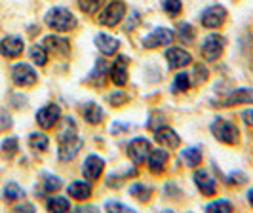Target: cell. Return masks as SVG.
Returning <instances> with one entry per match:
<instances>
[{"label": "cell", "instance_id": "obj_45", "mask_svg": "<svg viewBox=\"0 0 253 213\" xmlns=\"http://www.w3.org/2000/svg\"><path fill=\"white\" fill-rule=\"evenodd\" d=\"M248 200H250V204L253 206V188H250V192H248Z\"/></svg>", "mask_w": 253, "mask_h": 213}, {"label": "cell", "instance_id": "obj_44", "mask_svg": "<svg viewBox=\"0 0 253 213\" xmlns=\"http://www.w3.org/2000/svg\"><path fill=\"white\" fill-rule=\"evenodd\" d=\"M124 129H127V126H120V124H114L113 126L114 133H120V131H124Z\"/></svg>", "mask_w": 253, "mask_h": 213}, {"label": "cell", "instance_id": "obj_30", "mask_svg": "<svg viewBox=\"0 0 253 213\" xmlns=\"http://www.w3.org/2000/svg\"><path fill=\"white\" fill-rule=\"evenodd\" d=\"M190 86V78L187 73H179V75H175V78H173V84H171V89L175 91V93H181V91H187Z\"/></svg>", "mask_w": 253, "mask_h": 213}, {"label": "cell", "instance_id": "obj_27", "mask_svg": "<svg viewBox=\"0 0 253 213\" xmlns=\"http://www.w3.org/2000/svg\"><path fill=\"white\" fill-rule=\"evenodd\" d=\"M151 187H147V185H143V183H135V185H131L129 188V194L131 196H135L139 202H147L151 198Z\"/></svg>", "mask_w": 253, "mask_h": 213}, {"label": "cell", "instance_id": "obj_6", "mask_svg": "<svg viewBox=\"0 0 253 213\" xmlns=\"http://www.w3.org/2000/svg\"><path fill=\"white\" fill-rule=\"evenodd\" d=\"M124 13H126V6H124V2H120V0H114L111 2L101 13H99V23L101 25H107V27H114L116 23H120L122 21V17H124Z\"/></svg>", "mask_w": 253, "mask_h": 213}, {"label": "cell", "instance_id": "obj_8", "mask_svg": "<svg viewBox=\"0 0 253 213\" xmlns=\"http://www.w3.org/2000/svg\"><path fill=\"white\" fill-rule=\"evenodd\" d=\"M59 116H61V109L55 103H48L37 113V124L42 129H50L59 122Z\"/></svg>", "mask_w": 253, "mask_h": 213}, {"label": "cell", "instance_id": "obj_34", "mask_svg": "<svg viewBox=\"0 0 253 213\" xmlns=\"http://www.w3.org/2000/svg\"><path fill=\"white\" fill-rule=\"evenodd\" d=\"M162 8L168 15H177L181 12V0H162Z\"/></svg>", "mask_w": 253, "mask_h": 213}, {"label": "cell", "instance_id": "obj_14", "mask_svg": "<svg viewBox=\"0 0 253 213\" xmlns=\"http://www.w3.org/2000/svg\"><path fill=\"white\" fill-rule=\"evenodd\" d=\"M44 48L50 50L51 53L59 55V57H67L71 53V44L67 38H59V37H46L44 38Z\"/></svg>", "mask_w": 253, "mask_h": 213}, {"label": "cell", "instance_id": "obj_12", "mask_svg": "<svg viewBox=\"0 0 253 213\" xmlns=\"http://www.w3.org/2000/svg\"><path fill=\"white\" fill-rule=\"evenodd\" d=\"M103 168H105V162H103L99 156L95 154H89L88 158L84 160V166H82V173L88 181H95L101 175Z\"/></svg>", "mask_w": 253, "mask_h": 213}, {"label": "cell", "instance_id": "obj_26", "mask_svg": "<svg viewBox=\"0 0 253 213\" xmlns=\"http://www.w3.org/2000/svg\"><path fill=\"white\" fill-rule=\"evenodd\" d=\"M29 145H31V149H35V151H46L48 145H50V141H48V135L35 131V133L29 135Z\"/></svg>", "mask_w": 253, "mask_h": 213}, {"label": "cell", "instance_id": "obj_28", "mask_svg": "<svg viewBox=\"0 0 253 213\" xmlns=\"http://www.w3.org/2000/svg\"><path fill=\"white\" fill-rule=\"evenodd\" d=\"M17 137H8L2 141V145H0V152H2V156L4 158H12L13 154L17 152Z\"/></svg>", "mask_w": 253, "mask_h": 213}, {"label": "cell", "instance_id": "obj_24", "mask_svg": "<svg viewBox=\"0 0 253 213\" xmlns=\"http://www.w3.org/2000/svg\"><path fill=\"white\" fill-rule=\"evenodd\" d=\"M46 208H48V212L65 213L71 210V202L67 200L65 196H51L50 200L46 202Z\"/></svg>", "mask_w": 253, "mask_h": 213}, {"label": "cell", "instance_id": "obj_42", "mask_svg": "<svg viewBox=\"0 0 253 213\" xmlns=\"http://www.w3.org/2000/svg\"><path fill=\"white\" fill-rule=\"evenodd\" d=\"M242 120H244L246 124L253 126V109H248V111H244V113H242Z\"/></svg>", "mask_w": 253, "mask_h": 213}, {"label": "cell", "instance_id": "obj_25", "mask_svg": "<svg viewBox=\"0 0 253 213\" xmlns=\"http://www.w3.org/2000/svg\"><path fill=\"white\" fill-rule=\"evenodd\" d=\"M2 196H4V200H6V202H15V200H19V198H23V196H25V190L19 187L17 183L10 181V183L4 187Z\"/></svg>", "mask_w": 253, "mask_h": 213}, {"label": "cell", "instance_id": "obj_16", "mask_svg": "<svg viewBox=\"0 0 253 213\" xmlns=\"http://www.w3.org/2000/svg\"><path fill=\"white\" fill-rule=\"evenodd\" d=\"M23 51V40L19 37H6L0 42V53L4 57H17Z\"/></svg>", "mask_w": 253, "mask_h": 213}, {"label": "cell", "instance_id": "obj_20", "mask_svg": "<svg viewBox=\"0 0 253 213\" xmlns=\"http://www.w3.org/2000/svg\"><path fill=\"white\" fill-rule=\"evenodd\" d=\"M95 44H97V48H99L103 55H114L118 46H120V42L116 38L111 37V35H105V33L95 37Z\"/></svg>", "mask_w": 253, "mask_h": 213}, {"label": "cell", "instance_id": "obj_38", "mask_svg": "<svg viewBox=\"0 0 253 213\" xmlns=\"http://www.w3.org/2000/svg\"><path fill=\"white\" fill-rule=\"evenodd\" d=\"M246 181H248V175H246L244 171H234V173L228 175V183H230V185H242V183H246Z\"/></svg>", "mask_w": 253, "mask_h": 213}, {"label": "cell", "instance_id": "obj_7", "mask_svg": "<svg viewBox=\"0 0 253 213\" xmlns=\"http://www.w3.org/2000/svg\"><path fill=\"white\" fill-rule=\"evenodd\" d=\"M149 152H151L149 139L137 137L127 145V156L131 158V162L135 164V166H143L145 160H147V156H149Z\"/></svg>", "mask_w": 253, "mask_h": 213}, {"label": "cell", "instance_id": "obj_21", "mask_svg": "<svg viewBox=\"0 0 253 213\" xmlns=\"http://www.w3.org/2000/svg\"><path fill=\"white\" fill-rule=\"evenodd\" d=\"M67 190H69V196L78 202L88 200L89 196H91V187H89L88 183H84V181H75V183H71Z\"/></svg>", "mask_w": 253, "mask_h": 213}, {"label": "cell", "instance_id": "obj_35", "mask_svg": "<svg viewBox=\"0 0 253 213\" xmlns=\"http://www.w3.org/2000/svg\"><path fill=\"white\" fill-rule=\"evenodd\" d=\"M99 4H101V0H78L80 10L86 13H95L99 10Z\"/></svg>", "mask_w": 253, "mask_h": 213}, {"label": "cell", "instance_id": "obj_4", "mask_svg": "<svg viewBox=\"0 0 253 213\" xmlns=\"http://www.w3.org/2000/svg\"><path fill=\"white\" fill-rule=\"evenodd\" d=\"M223 50H225V38L221 37V35H215V33L213 35H208V37L204 38L202 48H200L202 57L206 61H215V59H219Z\"/></svg>", "mask_w": 253, "mask_h": 213}, {"label": "cell", "instance_id": "obj_3", "mask_svg": "<svg viewBox=\"0 0 253 213\" xmlns=\"http://www.w3.org/2000/svg\"><path fill=\"white\" fill-rule=\"evenodd\" d=\"M211 133L215 135L217 141H221L225 145H236L238 143V135H240L238 128L232 122L225 120V118H215L211 122Z\"/></svg>", "mask_w": 253, "mask_h": 213}, {"label": "cell", "instance_id": "obj_40", "mask_svg": "<svg viewBox=\"0 0 253 213\" xmlns=\"http://www.w3.org/2000/svg\"><path fill=\"white\" fill-rule=\"evenodd\" d=\"M141 23V15L137 12H133L129 15V19L126 21V31H131V29H135V27Z\"/></svg>", "mask_w": 253, "mask_h": 213}, {"label": "cell", "instance_id": "obj_19", "mask_svg": "<svg viewBox=\"0 0 253 213\" xmlns=\"http://www.w3.org/2000/svg\"><path fill=\"white\" fill-rule=\"evenodd\" d=\"M168 162V152L162 149H154L149 152V170H151L154 175L162 173L164 171V166Z\"/></svg>", "mask_w": 253, "mask_h": 213}, {"label": "cell", "instance_id": "obj_32", "mask_svg": "<svg viewBox=\"0 0 253 213\" xmlns=\"http://www.w3.org/2000/svg\"><path fill=\"white\" fill-rule=\"evenodd\" d=\"M206 212L211 213H230L232 212V204L228 200H217L213 204H208L206 206Z\"/></svg>", "mask_w": 253, "mask_h": 213}, {"label": "cell", "instance_id": "obj_23", "mask_svg": "<svg viewBox=\"0 0 253 213\" xmlns=\"http://www.w3.org/2000/svg\"><path fill=\"white\" fill-rule=\"evenodd\" d=\"M181 158H183V162L187 164V166L196 168V166L202 164V151L198 147H190V149H185V151L181 152Z\"/></svg>", "mask_w": 253, "mask_h": 213}, {"label": "cell", "instance_id": "obj_2", "mask_svg": "<svg viewBox=\"0 0 253 213\" xmlns=\"http://www.w3.org/2000/svg\"><path fill=\"white\" fill-rule=\"evenodd\" d=\"M44 21H46V25L50 27V29L59 31V33L73 31L76 27V17L69 10H65V8H51L50 12L46 13Z\"/></svg>", "mask_w": 253, "mask_h": 213}, {"label": "cell", "instance_id": "obj_18", "mask_svg": "<svg viewBox=\"0 0 253 213\" xmlns=\"http://www.w3.org/2000/svg\"><path fill=\"white\" fill-rule=\"evenodd\" d=\"M194 183H196V187L200 188V192L206 194V196H213L215 194V181L211 179V175L208 171L198 170L194 173Z\"/></svg>", "mask_w": 253, "mask_h": 213}, {"label": "cell", "instance_id": "obj_39", "mask_svg": "<svg viewBox=\"0 0 253 213\" xmlns=\"http://www.w3.org/2000/svg\"><path fill=\"white\" fill-rule=\"evenodd\" d=\"M109 101H111V105H114V107H116V105H122V103H126L127 95L124 93V91H120V89H118L116 93H113V95L109 97Z\"/></svg>", "mask_w": 253, "mask_h": 213}, {"label": "cell", "instance_id": "obj_41", "mask_svg": "<svg viewBox=\"0 0 253 213\" xmlns=\"http://www.w3.org/2000/svg\"><path fill=\"white\" fill-rule=\"evenodd\" d=\"M12 126V118L6 111H0V129H8Z\"/></svg>", "mask_w": 253, "mask_h": 213}, {"label": "cell", "instance_id": "obj_31", "mask_svg": "<svg viewBox=\"0 0 253 213\" xmlns=\"http://www.w3.org/2000/svg\"><path fill=\"white\" fill-rule=\"evenodd\" d=\"M103 75H105V61L99 59V61L95 63V69L91 71L88 80L91 84H95V86H103Z\"/></svg>", "mask_w": 253, "mask_h": 213}, {"label": "cell", "instance_id": "obj_1", "mask_svg": "<svg viewBox=\"0 0 253 213\" xmlns=\"http://www.w3.org/2000/svg\"><path fill=\"white\" fill-rule=\"evenodd\" d=\"M80 149H82V139L78 137V133H76V126L73 122V118H67V128L59 135V152H57V156H59V160L69 162L78 154Z\"/></svg>", "mask_w": 253, "mask_h": 213}, {"label": "cell", "instance_id": "obj_29", "mask_svg": "<svg viewBox=\"0 0 253 213\" xmlns=\"http://www.w3.org/2000/svg\"><path fill=\"white\" fill-rule=\"evenodd\" d=\"M31 59L40 65V67H44L46 61H48V53H46V48L44 46H40V44H35L33 48H31Z\"/></svg>", "mask_w": 253, "mask_h": 213}, {"label": "cell", "instance_id": "obj_15", "mask_svg": "<svg viewBox=\"0 0 253 213\" xmlns=\"http://www.w3.org/2000/svg\"><path fill=\"white\" fill-rule=\"evenodd\" d=\"M154 139L162 147H166V149H177L179 143H181L179 135L171 128H158V129H154Z\"/></svg>", "mask_w": 253, "mask_h": 213}, {"label": "cell", "instance_id": "obj_11", "mask_svg": "<svg viewBox=\"0 0 253 213\" xmlns=\"http://www.w3.org/2000/svg\"><path fill=\"white\" fill-rule=\"evenodd\" d=\"M242 103H253V88L234 89L230 95L219 101V105L215 107H232V105H242Z\"/></svg>", "mask_w": 253, "mask_h": 213}, {"label": "cell", "instance_id": "obj_13", "mask_svg": "<svg viewBox=\"0 0 253 213\" xmlns=\"http://www.w3.org/2000/svg\"><path fill=\"white\" fill-rule=\"evenodd\" d=\"M127 63H129V59L126 55H118L114 61L113 69H111V80L116 86H124L127 82Z\"/></svg>", "mask_w": 253, "mask_h": 213}, {"label": "cell", "instance_id": "obj_37", "mask_svg": "<svg viewBox=\"0 0 253 213\" xmlns=\"http://www.w3.org/2000/svg\"><path fill=\"white\" fill-rule=\"evenodd\" d=\"M105 212H133L129 210L124 204H118V202H107L105 204Z\"/></svg>", "mask_w": 253, "mask_h": 213}, {"label": "cell", "instance_id": "obj_43", "mask_svg": "<svg viewBox=\"0 0 253 213\" xmlns=\"http://www.w3.org/2000/svg\"><path fill=\"white\" fill-rule=\"evenodd\" d=\"M15 212H35V206H31V204H21V206H15Z\"/></svg>", "mask_w": 253, "mask_h": 213}, {"label": "cell", "instance_id": "obj_10", "mask_svg": "<svg viewBox=\"0 0 253 213\" xmlns=\"http://www.w3.org/2000/svg\"><path fill=\"white\" fill-rule=\"evenodd\" d=\"M225 17H227V10H225L223 6H210V8L204 10L200 21H202V25L208 27V29H217V27L223 25Z\"/></svg>", "mask_w": 253, "mask_h": 213}, {"label": "cell", "instance_id": "obj_22", "mask_svg": "<svg viewBox=\"0 0 253 213\" xmlns=\"http://www.w3.org/2000/svg\"><path fill=\"white\" fill-rule=\"evenodd\" d=\"M82 114H84V118H86V122H89V124H99L103 120V116H105V113H103V109L99 107V105H95L93 101H88L86 105H84V109H82Z\"/></svg>", "mask_w": 253, "mask_h": 213}, {"label": "cell", "instance_id": "obj_17", "mask_svg": "<svg viewBox=\"0 0 253 213\" xmlns=\"http://www.w3.org/2000/svg\"><path fill=\"white\" fill-rule=\"evenodd\" d=\"M166 59H168V65L171 69H181V67H187L190 63V53L181 48H169L166 51Z\"/></svg>", "mask_w": 253, "mask_h": 213}, {"label": "cell", "instance_id": "obj_9", "mask_svg": "<svg viewBox=\"0 0 253 213\" xmlns=\"http://www.w3.org/2000/svg\"><path fill=\"white\" fill-rule=\"evenodd\" d=\"M171 42H173V31L166 29V27H158L143 40V46L145 48H158V46H168Z\"/></svg>", "mask_w": 253, "mask_h": 213}, {"label": "cell", "instance_id": "obj_33", "mask_svg": "<svg viewBox=\"0 0 253 213\" xmlns=\"http://www.w3.org/2000/svg\"><path fill=\"white\" fill-rule=\"evenodd\" d=\"M177 37L181 42H185V44H189L192 42V38H194V31H192V25L189 23H181L177 27Z\"/></svg>", "mask_w": 253, "mask_h": 213}, {"label": "cell", "instance_id": "obj_36", "mask_svg": "<svg viewBox=\"0 0 253 213\" xmlns=\"http://www.w3.org/2000/svg\"><path fill=\"white\" fill-rule=\"evenodd\" d=\"M44 188H46L48 192L59 190V188H61V179L55 175H46L44 177Z\"/></svg>", "mask_w": 253, "mask_h": 213}, {"label": "cell", "instance_id": "obj_5", "mask_svg": "<svg viewBox=\"0 0 253 213\" xmlns=\"http://www.w3.org/2000/svg\"><path fill=\"white\" fill-rule=\"evenodd\" d=\"M37 71L27 63H17L12 67V80L21 88H29V86L37 84Z\"/></svg>", "mask_w": 253, "mask_h": 213}]
</instances>
